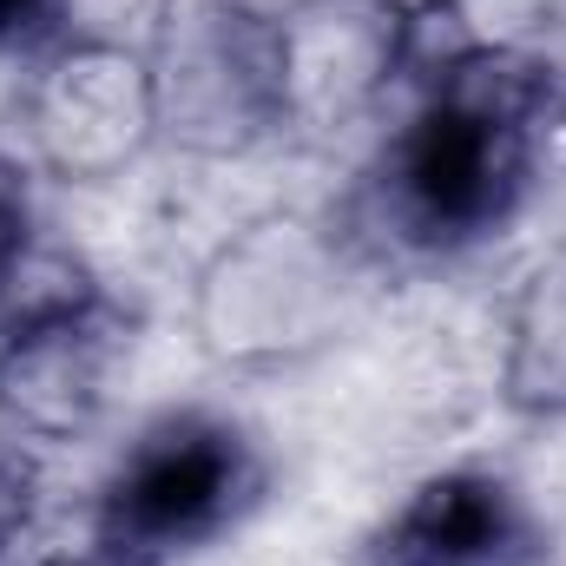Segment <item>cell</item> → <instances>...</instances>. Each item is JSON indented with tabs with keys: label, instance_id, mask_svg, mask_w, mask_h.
<instances>
[{
	"label": "cell",
	"instance_id": "7c38bea8",
	"mask_svg": "<svg viewBox=\"0 0 566 566\" xmlns=\"http://www.w3.org/2000/svg\"><path fill=\"white\" fill-rule=\"evenodd\" d=\"M527 165L566 178V86H554V99H547L541 119L527 126Z\"/></svg>",
	"mask_w": 566,
	"mask_h": 566
},
{
	"label": "cell",
	"instance_id": "5b68a950",
	"mask_svg": "<svg viewBox=\"0 0 566 566\" xmlns=\"http://www.w3.org/2000/svg\"><path fill=\"white\" fill-rule=\"evenodd\" d=\"M133 323L80 290L66 303L0 323V422L27 441H80L113 409Z\"/></svg>",
	"mask_w": 566,
	"mask_h": 566
},
{
	"label": "cell",
	"instance_id": "ba28073f",
	"mask_svg": "<svg viewBox=\"0 0 566 566\" xmlns=\"http://www.w3.org/2000/svg\"><path fill=\"white\" fill-rule=\"evenodd\" d=\"M521 541V507L501 474L441 468L402 501L382 534V560L416 566H501Z\"/></svg>",
	"mask_w": 566,
	"mask_h": 566
},
{
	"label": "cell",
	"instance_id": "30bf717a",
	"mask_svg": "<svg viewBox=\"0 0 566 566\" xmlns=\"http://www.w3.org/2000/svg\"><path fill=\"white\" fill-rule=\"evenodd\" d=\"M178 0H60L53 13V40H86V46H119V53H145L165 40Z\"/></svg>",
	"mask_w": 566,
	"mask_h": 566
},
{
	"label": "cell",
	"instance_id": "2e32d148",
	"mask_svg": "<svg viewBox=\"0 0 566 566\" xmlns=\"http://www.w3.org/2000/svg\"><path fill=\"white\" fill-rule=\"evenodd\" d=\"M402 7H409V13H428V7H441V0H402Z\"/></svg>",
	"mask_w": 566,
	"mask_h": 566
},
{
	"label": "cell",
	"instance_id": "5bb4252c",
	"mask_svg": "<svg viewBox=\"0 0 566 566\" xmlns=\"http://www.w3.org/2000/svg\"><path fill=\"white\" fill-rule=\"evenodd\" d=\"M60 0H0V46H33L40 33H53Z\"/></svg>",
	"mask_w": 566,
	"mask_h": 566
},
{
	"label": "cell",
	"instance_id": "4fadbf2b",
	"mask_svg": "<svg viewBox=\"0 0 566 566\" xmlns=\"http://www.w3.org/2000/svg\"><path fill=\"white\" fill-rule=\"evenodd\" d=\"M27 521H33V474L13 454H0V554L27 534Z\"/></svg>",
	"mask_w": 566,
	"mask_h": 566
},
{
	"label": "cell",
	"instance_id": "9a60e30c",
	"mask_svg": "<svg viewBox=\"0 0 566 566\" xmlns=\"http://www.w3.org/2000/svg\"><path fill=\"white\" fill-rule=\"evenodd\" d=\"M33 566H151V560H133V554H119V547H93V554H46V560H33Z\"/></svg>",
	"mask_w": 566,
	"mask_h": 566
},
{
	"label": "cell",
	"instance_id": "6da1fadb",
	"mask_svg": "<svg viewBox=\"0 0 566 566\" xmlns=\"http://www.w3.org/2000/svg\"><path fill=\"white\" fill-rule=\"evenodd\" d=\"M356 303V251L336 224L277 211L224 238L191 290L198 349L224 369H290L336 343Z\"/></svg>",
	"mask_w": 566,
	"mask_h": 566
},
{
	"label": "cell",
	"instance_id": "52a82bcc",
	"mask_svg": "<svg viewBox=\"0 0 566 566\" xmlns=\"http://www.w3.org/2000/svg\"><path fill=\"white\" fill-rule=\"evenodd\" d=\"M271 20H277L283 126L303 133L356 126L409 73L402 0H290Z\"/></svg>",
	"mask_w": 566,
	"mask_h": 566
},
{
	"label": "cell",
	"instance_id": "8992f818",
	"mask_svg": "<svg viewBox=\"0 0 566 566\" xmlns=\"http://www.w3.org/2000/svg\"><path fill=\"white\" fill-rule=\"evenodd\" d=\"M27 139L53 178L106 185L158 145L151 60L119 46L53 40L27 86Z\"/></svg>",
	"mask_w": 566,
	"mask_h": 566
},
{
	"label": "cell",
	"instance_id": "3957f363",
	"mask_svg": "<svg viewBox=\"0 0 566 566\" xmlns=\"http://www.w3.org/2000/svg\"><path fill=\"white\" fill-rule=\"evenodd\" d=\"M258 488H264V468L231 422L171 416L151 434H139V448L106 481L99 541L133 560L185 554V547L224 534L258 501Z\"/></svg>",
	"mask_w": 566,
	"mask_h": 566
},
{
	"label": "cell",
	"instance_id": "8fae6325",
	"mask_svg": "<svg viewBox=\"0 0 566 566\" xmlns=\"http://www.w3.org/2000/svg\"><path fill=\"white\" fill-rule=\"evenodd\" d=\"M27 185H20V171L13 165H0V283H7V271L27 258Z\"/></svg>",
	"mask_w": 566,
	"mask_h": 566
},
{
	"label": "cell",
	"instance_id": "e0dca14e",
	"mask_svg": "<svg viewBox=\"0 0 566 566\" xmlns=\"http://www.w3.org/2000/svg\"><path fill=\"white\" fill-rule=\"evenodd\" d=\"M376 566H416V560H376Z\"/></svg>",
	"mask_w": 566,
	"mask_h": 566
},
{
	"label": "cell",
	"instance_id": "277c9868",
	"mask_svg": "<svg viewBox=\"0 0 566 566\" xmlns=\"http://www.w3.org/2000/svg\"><path fill=\"white\" fill-rule=\"evenodd\" d=\"M527 178H534L527 133L474 119L448 99H422V113L382 151L376 198H382V224L396 238L448 251V244L494 231L514 211Z\"/></svg>",
	"mask_w": 566,
	"mask_h": 566
},
{
	"label": "cell",
	"instance_id": "7a4b0ae2",
	"mask_svg": "<svg viewBox=\"0 0 566 566\" xmlns=\"http://www.w3.org/2000/svg\"><path fill=\"white\" fill-rule=\"evenodd\" d=\"M158 139L191 158H244L283 133L277 20L244 0H191L151 46Z\"/></svg>",
	"mask_w": 566,
	"mask_h": 566
},
{
	"label": "cell",
	"instance_id": "9c48e42d",
	"mask_svg": "<svg viewBox=\"0 0 566 566\" xmlns=\"http://www.w3.org/2000/svg\"><path fill=\"white\" fill-rule=\"evenodd\" d=\"M507 402L534 416H566V251L521 283L507 310Z\"/></svg>",
	"mask_w": 566,
	"mask_h": 566
}]
</instances>
